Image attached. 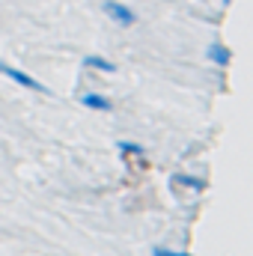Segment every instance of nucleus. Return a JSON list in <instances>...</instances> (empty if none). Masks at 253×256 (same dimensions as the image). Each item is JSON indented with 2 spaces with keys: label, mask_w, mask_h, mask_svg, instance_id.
<instances>
[{
  "label": "nucleus",
  "mask_w": 253,
  "mask_h": 256,
  "mask_svg": "<svg viewBox=\"0 0 253 256\" xmlns=\"http://www.w3.org/2000/svg\"><path fill=\"white\" fill-rule=\"evenodd\" d=\"M102 9H104V15H108L114 24H120V27H131V24L137 21L134 9H131V6H126V3H120V0H108Z\"/></svg>",
  "instance_id": "nucleus-1"
},
{
  "label": "nucleus",
  "mask_w": 253,
  "mask_h": 256,
  "mask_svg": "<svg viewBox=\"0 0 253 256\" xmlns=\"http://www.w3.org/2000/svg\"><path fill=\"white\" fill-rule=\"evenodd\" d=\"M0 74L3 78H9V80H15L18 86H24V90H33V92H48L33 74H27V72H21V68H12V66H6L3 60H0Z\"/></svg>",
  "instance_id": "nucleus-2"
},
{
  "label": "nucleus",
  "mask_w": 253,
  "mask_h": 256,
  "mask_svg": "<svg viewBox=\"0 0 253 256\" xmlns=\"http://www.w3.org/2000/svg\"><path fill=\"white\" fill-rule=\"evenodd\" d=\"M80 104H84L86 110H98V114L114 110L110 98H108V96H102V92H84V96H80Z\"/></svg>",
  "instance_id": "nucleus-3"
},
{
  "label": "nucleus",
  "mask_w": 253,
  "mask_h": 256,
  "mask_svg": "<svg viewBox=\"0 0 253 256\" xmlns=\"http://www.w3.org/2000/svg\"><path fill=\"white\" fill-rule=\"evenodd\" d=\"M206 57H208L212 63H218V66H230V60H232V54H230V48H226V45H220V42H214V45H208V51H206Z\"/></svg>",
  "instance_id": "nucleus-4"
},
{
  "label": "nucleus",
  "mask_w": 253,
  "mask_h": 256,
  "mask_svg": "<svg viewBox=\"0 0 253 256\" xmlns=\"http://www.w3.org/2000/svg\"><path fill=\"white\" fill-rule=\"evenodd\" d=\"M84 66H86V68H96V72H104V74H114V72H116V63H110V60H104V57H98V54L84 57Z\"/></svg>",
  "instance_id": "nucleus-5"
},
{
  "label": "nucleus",
  "mask_w": 253,
  "mask_h": 256,
  "mask_svg": "<svg viewBox=\"0 0 253 256\" xmlns=\"http://www.w3.org/2000/svg\"><path fill=\"white\" fill-rule=\"evenodd\" d=\"M173 182H176V185H185V188H190V191H202V188H206L202 179H196V176H182V173L173 176Z\"/></svg>",
  "instance_id": "nucleus-6"
},
{
  "label": "nucleus",
  "mask_w": 253,
  "mask_h": 256,
  "mask_svg": "<svg viewBox=\"0 0 253 256\" xmlns=\"http://www.w3.org/2000/svg\"><path fill=\"white\" fill-rule=\"evenodd\" d=\"M116 146H120V152H122V155H143V146H140V143H131V140H120Z\"/></svg>",
  "instance_id": "nucleus-7"
},
{
  "label": "nucleus",
  "mask_w": 253,
  "mask_h": 256,
  "mask_svg": "<svg viewBox=\"0 0 253 256\" xmlns=\"http://www.w3.org/2000/svg\"><path fill=\"white\" fill-rule=\"evenodd\" d=\"M152 256H188V254H179V250H167V248H155Z\"/></svg>",
  "instance_id": "nucleus-8"
},
{
  "label": "nucleus",
  "mask_w": 253,
  "mask_h": 256,
  "mask_svg": "<svg viewBox=\"0 0 253 256\" xmlns=\"http://www.w3.org/2000/svg\"><path fill=\"white\" fill-rule=\"evenodd\" d=\"M224 3H230V0H224Z\"/></svg>",
  "instance_id": "nucleus-9"
}]
</instances>
